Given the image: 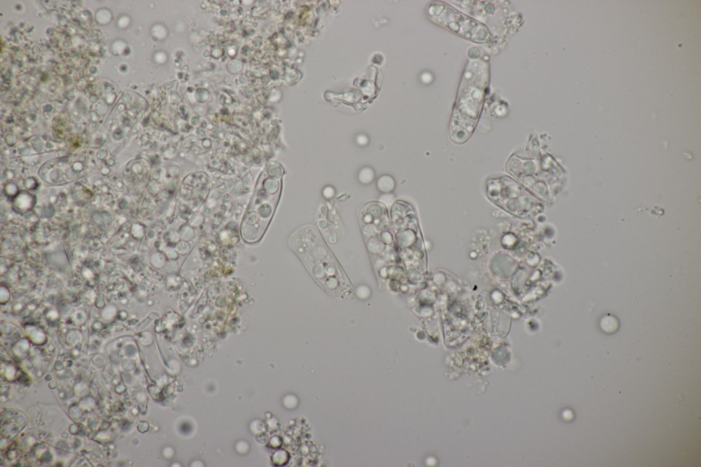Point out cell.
Wrapping results in <instances>:
<instances>
[{
	"label": "cell",
	"mask_w": 701,
	"mask_h": 467,
	"mask_svg": "<svg viewBox=\"0 0 701 467\" xmlns=\"http://www.w3.org/2000/svg\"><path fill=\"white\" fill-rule=\"evenodd\" d=\"M488 81V64L471 61L462 76L450 125V136L457 143L466 141L480 115Z\"/></svg>",
	"instance_id": "cell-1"
},
{
	"label": "cell",
	"mask_w": 701,
	"mask_h": 467,
	"mask_svg": "<svg viewBox=\"0 0 701 467\" xmlns=\"http://www.w3.org/2000/svg\"><path fill=\"white\" fill-rule=\"evenodd\" d=\"M428 14L435 23L476 42H485L490 36L488 29L483 24L444 3L435 2L431 4L428 8Z\"/></svg>",
	"instance_id": "cell-2"
}]
</instances>
